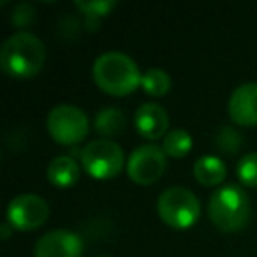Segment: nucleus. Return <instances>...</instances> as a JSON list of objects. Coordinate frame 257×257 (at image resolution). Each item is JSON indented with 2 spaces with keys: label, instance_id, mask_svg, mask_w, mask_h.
<instances>
[{
  "label": "nucleus",
  "instance_id": "obj_5",
  "mask_svg": "<svg viewBox=\"0 0 257 257\" xmlns=\"http://www.w3.org/2000/svg\"><path fill=\"white\" fill-rule=\"evenodd\" d=\"M81 164L90 176L109 180L120 175L125 164L123 150L111 140H95L81 152Z\"/></svg>",
  "mask_w": 257,
  "mask_h": 257
},
{
  "label": "nucleus",
  "instance_id": "obj_13",
  "mask_svg": "<svg viewBox=\"0 0 257 257\" xmlns=\"http://www.w3.org/2000/svg\"><path fill=\"white\" fill-rule=\"evenodd\" d=\"M48 180L51 185L67 189V187L76 185L79 180V166L72 157L62 155L50 162L48 166Z\"/></svg>",
  "mask_w": 257,
  "mask_h": 257
},
{
  "label": "nucleus",
  "instance_id": "obj_20",
  "mask_svg": "<svg viewBox=\"0 0 257 257\" xmlns=\"http://www.w3.org/2000/svg\"><path fill=\"white\" fill-rule=\"evenodd\" d=\"M9 225H11V224H4V225H2V238H4V239L9 238Z\"/></svg>",
  "mask_w": 257,
  "mask_h": 257
},
{
  "label": "nucleus",
  "instance_id": "obj_7",
  "mask_svg": "<svg viewBox=\"0 0 257 257\" xmlns=\"http://www.w3.org/2000/svg\"><path fill=\"white\" fill-rule=\"evenodd\" d=\"M166 157L161 147L154 143L141 145L133 154L128 155L127 161V175L136 185L148 187L155 183L166 169Z\"/></svg>",
  "mask_w": 257,
  "mask_h": 257
},
{
  "label": "nucleus",
  "instance_id": "obj_16",
  "mask_svg": "<svg viewBox=\"0 0 257 257\" xmlns=\"http://www.w3.org/2000/svg\"><path fill=\"white\" fill-rule=\"evenodd\" d=\"M141 88L152 97H162L171 90V78L162 69H148L141 76Z\"/></svg>",
  "mask_w": 257,
  "mask_h": 257
},
{
  "label": "nucleus",
  "instance_id": "obj_8",
  "mask_svg": "<svg viewBox=\"0 0 257 257\" xmlns=\"http://www.w3.org/2000/svg\"><path fill=\"white\" fill-rule=\"evenodd\" d=\"M50 217V206L37 194H20L8 206V224L18 231H36Z\"/></svg>",
  "mask_w": 257,
  "mask_h": 257
},
{
  "label": "nucleus",
  "instance_id": "obj_12",
  "mask_svg": "<svg viewBox=\"0 0 257 257\" xmlns=\"http://www.w3.org/2000/svg\"><path fill=\"white\" fill-rule=\"evenodd\" d=\"M227 176V166L220 157L203 155L194 162V178L204 187L220 185Z\"/></svg>",
  "mask_w": 257,
  "mask_h": 257
},
{
  "label": "nucleus",
  "instance_id": "obj_6",
  "mask_svg": "<svg viewBox=\"0 0 257 257\" xmlns=\"http://www.w3.org/2000/svg\"><path fill=\"white\" fill-rule=\"evenodd\" d=\"M48 131L58 145H78L88 134V118L79 107L60 104L48 114Z\"/></svg>",
  "mask_w": 257,
  "mask_h": 257
},
{
  "label": "nucleus",
  "instance_id": "obj_14",
  "mask_svg": "<svg viewBox=\"0 0 257 257\" xmlns=\"http://www.w3.org/2000/svg\"><path fill=\"white\" fill-rule=\"evenodd\" d=\"M95 131L102 136H116L125 127V114L116 107H104L95 116Z\"/></svg>",
  "mask_w": 257,
  "mask_h": 257
},
{
  "label": "nucleus",
  "instance_id": "obj_1",
  "mask_svg": "<svg viewBox=\"0 0 257 257\" xmlns=\"http://www.w3.org/2000/svg\"><path fill=\"white\" fill-rule=\"evenodd\" d=\"M46 60L43 41L30 32H16L4 41L0 48V67L16 79L34 78L39 74Z\"/></svg>",
  "mask_w": 257,
  "mask_h": 257
},
{
  "label": "nucleus",
  "instance_id": "obj_11",
  "mask_svg": "<svg viewBox=\"0 0 257 257\" xmlns=\"http://www.w3.org/2000/svg\"><path fill=\"white\" fill-rule=\"evenodd\" d=\"M229 116L236 125H257V83H245L232 92L229 99Z\"/></svg>",
  "mask_w": 257,
  "mask_h": 257
},
{
  "label": "nucleus",
  "instance_id": "obj_19",
  "mask_svg": "<svg viewBox=\"0 0 257 257\" xmlns=\"http://www.w3.org/2000/svg\"><path fill=\"white\" fill-rule=\"evenodd\" d=\"M217 143H218V147H220V150L229 152V154H234V152L241 147V136H238L232 128L224 127L220 133H218Z\"/></svg>",
  "mask_w": 257,
  "mask_h": 257
},
{
  "label": "nucleus",
  "instance_id": "obj_10",
  "mask_svg": "<svg viewBox=\"0 0 257 257\" xmlns=\"http://www.w3.org/2000/svg\"><path fill=\"white\" fill-rule=\"evenodd\" d=\"M134 125L140 136L145 140H161L166 138L169 127V116L166 109L157 102H147L138 107L134 114Z\"/></svg>",
  "mask_w": 257,
  "mask_h": 257
},
{
  "label": "nucleus",
  "instance_id": "obj_2",
  "mask_svg": "<svg viewBox=\"0 0 257 257\" xmlns=\"http://www.w3.org/2000/svg\"><path fill=\"white\" fill-rule=\"evenodd\" d=\"M93 81L109 95H128L141 86V72L138 64L125 53L107 51L93 62Z\"/></svg>",
  "mask_w": 257,
  "mask_h": 257
},
{
  "label": "nucleus",
  "instance_id": "obj_9",
  "mask_svg": "<svg viewBox=\"0 0 257 257\" xmlns=\"http://www.w3.org/2000/svg\"><path fill=\"white\" fill-rule=\"evenodd\" d=\"M83 239L79 234L67 229H55L37 239L36 257H83Z\"/></svg>",
  "mask_w": 257,
  "mask_h": 257
},
{
  "label": "nucleus",
  "instance_id": "obj_18",
  "mask_svg": "<svg viewBox=\"0 0 257 257\" xmlns=\"http://www.w3.org/2000/svg\"><path fill=\"white\" fill-rule=\"evenodd\" d=\"M114 0H93V2H76V8L90 20H99L109 15L111 9H114Z\"/></svg>",
  "mask_w": 257,
  "mask_h": 257
},
{
  "label": "nucleus",
  "instance_id": "obj_3",
  "mask_svg": "<svg viewBox=\"0 0 257 257\" xmlns=\"http://www.w3.org/2000/svg\"><path fill=\"white\" fill-rule=\"evenodd\" d=\"M250 199L239 185H224L215 190L208 203V215L215 227L224 232H238L250 220Z\"/></svg>",
  "mask_w": 257,
  "mask_h": 257
},
{
  "label": "nucleus",
  "instance_id": "obj_15",
  "mask_svg": "<svg viewBox=\"0 0 257 257\" xmlns=\"http://www.w3.org/2000/svg\"><path fill=\"white\" fill-rule=\"evenodd\" d=\"M162 150L169 157L182 159L185 155H189V152L192 150V138L183 128H173V131H169L166 134L164 143H162Z\"/></svg>",
  "mask_w": 257,
  "mask_h": 257
},
{
  "label": "nucleus",
  "instance_id": "obj_4",
  "mask_svg": "<svg viewBox=\"0 0 257 257\" xmlns=\"http://www.w3.org/2000/svg\"><path fill=\"white\" fill-rule=\"evenodd\" d=\"M159 217L173 229H190L201 215V204L196 194L183 187L166 189L157 201Z\"/></svg>",
  "mask_w": 257,
  "mask_h": 257
},
{
  "label": "nucleus",
  "instance_id": "obj_17",
  "mask_svg": "<svg viewBox=\"0 0 257 257\" xmlns=\"http://www.w3.org/2000/svg\"><path fill=\"white\" fill-rule=\"evenodd\" d=\"M236 175L243 185L257 189V152L246 154L239 159Z\"/></svg>",
  "mask_w": 257,
  "mask_h": 257
}]
</instances>
